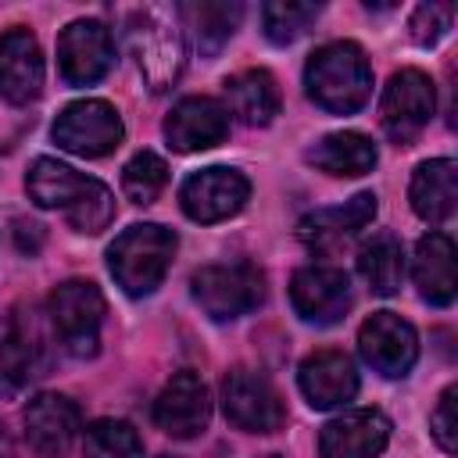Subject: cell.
I'll use <instances>...</instances> for the list:
<instances>
[{"label": "cell", "mask_w": 458, "mask_h": 458, "mask_svg": "<svg viewBox=\"0 0 458 458\" xmlns=\"http://www.w3.org/2000/svg\"><path fill=\"white\" fill-rule=\"evenodd\" d=\"M25 186L39 208H61L75 233H100L114 218L111 190L54 157H36Z\"/></svg>", "instance_id": "cell-1"}, {"label": "cell", "mask_w": 458, "mask_h": 458, "mask_svg": "<svg viewBox=\"0 0 458 458\" xmlns=\"http://www.w3.org/2000/svg\"><path fill=\"white\" fill-rule=\"evenodd\" d=\"M304 86L308 97L329 114L358 111L372 93V68L365 61V50L347 39L318 47L304 68Z\"/></svg>", "instance_id": "cell-2"}, {"label": "cell", "mask_w": 458, "mask_h": 458, "mask_svg": "<svg viewBox=\"0 0 458 458\" xmlns=\"http://www.w3.org/2000/svg\"><path fill=\"white\" fill-rule=\"evenodd\" d=\"M175 247H179V240L165 225H154V222L129 225L107 247V268L129 297H147L161 286V279L175 258Z\"/></svg>", "instance_id": "cell-3"}, {"label": "cell", "mask_w": 458, "mask_h": 458, "mask_svg": "<svg viewBox=\"0 0 458 458\" xmlns=\"http://www.w3.org/2000/svg\"><path fill=\"white\" fill-rule=\"evenodd\" d=\"M125 43L154 93H165L182 72V36L165 7H136L125 14Z\"/></svg>", "instance_id": "cell-4"}, {"label": "cell", "mask_w": 458, "mask_h": 458, "mask_svg": "<svg viewBox=\"0 0 458 458\" xmlns=\"http://www.w3.org/2000/svg\"><path fill=\"white\" fill-rule=\"evenodd\" d=\"M50 322L72 358H93L100 344L104 297L86 279H68L50 293Z\"/></svg>", "instance_id": "cell-5"}, {"label": "cell", "mask_w": 458, "mask_h": 458, "mask_svg": "<svg viewBox=\"0 0 458 458\" xmlns=\"http://www.w3.org/2000/svg\"><path fill=\"white\" fill-rule=\"evenodd\" d=\"M193 297L215 322H229L261 304L265 276L254 265H208L193 276Z\"/></svg>", "instance_id": "cell-6"}, {"label": "cell", "mask_w": 458, "mask_h": 458, "mask_svg": "<svg viewBox=\"0 0 458 458\" xmlns=\"http://www.w3.org/2000/svg\"><path fill=\"white\" fill-rule=\"evenodd\" d=\"M122 118L107 100H75L54 122V140L75 157H104L122 143Z\"/></svg>", "instance_id": "cell-7"}, {"label": "cell", "mask_w": 458, "mask_h": 458, "mask_svg": "<svg viewBox=\"0 0 458 458\" xmlns=\"http://www.w3.org/2000/svg\"><path fill=\"white\" fill-rule=\"evenodd\" d=\"M222 408L225 419L247 433H276L286 422L283 397L254 369H233L222 379Z\"/></svg>", "instance_id": "cell-8"}, {"label": "cell", "mask_w": 458, "mask_h": 458, "mask_svg": "<svg viewBox=\"0 0 458 458\" xmlns=\"http://www.w3.org/2000/svg\"><path fill=\"white\" fill-rule=\"evenodd\" d=\"M437 107V93H433V82L426 72L419 68H401L386 89H383V100H379V122H383V132L394 140V143H411L429 114Z\"/></svg>", "instance_id": "cell-9"}, {"label": "cell", "mask_w": 458, "mask_h": 458, "mask_svg": "<svg viewBox=\"0 0 458 458\" xmlns=\"http://www.w3.org/2000/svg\"><path fill=\"white\" fill-rule=\"evenodd\" d=\"M247 193H250V182L243 172L215 165V168L193 172L182 182L179 204L193 222H222L247 204Z\"/></svg>", "instance_id": "cell-10"}, {"label": "cell", "mask_w": 458, "mask_h": 458, "mask_svg": "<svg viewBox=\"0 0 458 458\" xmlns=\"http://www.w3.org/2000/svg\"><path fill=\"white\" fill-rule=\"evenodd\" d=\"M358 351H361V358L379 376L397 379V376H404L415 365V358H419V336H415V329L401 315L376 311L358 329Z\"/></svg>", "instance_id": "cell-11"}, {"label": "cell", "mask_w": 458, "mask_h": 458, "mask_svg": "<svg viewBox=\"0 0 458 458\" xmlns=\"http://www.w3.org/2000/svg\"><path fill=\"white\" fill-rule=\"evenodd\" d=\"M114 61L111 50V32L93 21V18H79L72 21L61 39H57V68L64 75L68 86H93L107 75Z\"/></svg>", "instance_id": "cell-12"}, {"label": "cell", "mask_w": 458, "mask_h": 458, "mask_svg": "<svg viewBox=\"0 0 458 458\" xmlns=\"http://www.w3.org/2000/svg\"><path fill=\"white\" fill-rule=\"evenodd\" d=\"M290 301H293V311L304 322L333 326L351 308V279L340 268L308 265V268L293 272V279H290Z\"/></svg>", "instance_id": "cell-13"}, {"label": "cell", "mask_w": 458, "mask_h": 458, "mask_svg": "<svg viewBox=\"0 0 458 458\" xmlns=\"http://www.w3.org/2000/svg\"><path fill=\"white\" fill-rule=\"evenodd\" d=\"M390 440V419L376 408H354L336 415L318 433L322 458H379Z\"/></svg>", "instance_id": "cell-14"}, {"label": "cell", "mask_w": 458, "mask_h": 458, "mask_svg": "<svg viewBox=\"0 0 458 458\" xmlns=\"http://www.w3.org/2000/svg\"><path fill=\"white\" fill-rule=\"evenodd\" d=\"M211 419V394L197 372H175L168 386L154 401V422L168 437H197L208 429Z\"/></svg>", "instance_id": "cell-15"}, {"label": "cell", "mask_w": 458, "mask_h": 458, "mask_svg": "<svg viewBox=\"0 0 458 458\" xmlns=\"http://www.w3.org/2000/svg\"><path fill=\"white\" fill-rule=\"evenodd\" d=\"M372 218H376V193H354L351 200H344L336 208H322V211L304 215L301 225H297V233H301V240H304L308 250L333 254L347 240H354Z\"/></svg>", "instance_id": "cell-16"}, {"label": "cell", "mask_w": 458, "mask_h": 458, "mask_svg": "<svg viewBox=\"0 0 458 458\" xmlns=\"http://www.w3.org/2000/svg\"><path fill=\"white\" fill-rule=\"evenodd\" d=\"M43 89V54L29 29L14 25L0 36V97L11 104H32Z\"/></svg>", "instance_id": "cell-17"}, {"label": "cell", "mask_w": 458, "mask_h": 458, "mask_svg": "<svg viewBox=\"0 0 458 458\" xmlns=\"http://www.w3.org/2000/svg\"><path fill=\"white\" fill-rule=\"evenodd\" d=\"M165 136L175 150H208L229 136V111L211 97H186L165 118Z\"/></svg>", "instance_id": "cell-18"}, {"label": "cell", "mask_w": 458, "mask_h": 458, "mask_svg": "<svg viewBox=\"0 0 458 458\" xmlns=\"http://www.w3.org/2000/svg\"><path fill=\"white\" fill-rule=\"evenodd\" d=\"M79 433V408L64 394H39L25 408V437L32 451L47 458H61Z\"/></svg>", "instance_id": "cell-19"}, {"label": "cell", "mask_w": 458, "mask_h": 458, "mask_svg": "<svg viewBox=\"0 0 458 458\" xmlns=\"http://www.w3.org/2000/svg\"><path fill=\"white\" fill-rule=\"evenodd\" d=\"M43 365H47V354H43V333L36 318L14 311L0 340V394H18L29 379L43 372Z\"/></svg>", "instance_id": "cell-20"}, {"label": "cell", "mask_w": 458, "mask_h": 458, "mask_svg": "<svg viewBox=\"0 0 458 458\" xmlns=\"http://www.w3.org/2000/svg\"><path fill=\"white\" fill-rule=\"evenodd\" d=\"M301 390L311 408H336L358 394L354 361L344 351H315L301 361Z\"/></svg>", "instance_id": "cell-21"}, {"label": "cell", "mask_w": 458, "mask_h": 458, "mask_svg": "<svg viewBox=\"0 0 458 458\" xmlns=\"http://www.w3.org/2000/svg\"><path fill=\"white\" fill-rule=\"evenodd\" d=\"M458 204V165L451 157L422 161L411 175V208L429 225H444Z\"/></svg>", "instance_id": "cell-22"}, {"label": "cell", "mask_w": 458, "mask_h": 458, "mask_svg": "<svg viewBox=\"0 0 458 458\" xmlns=\"http://www.w3.org/2000/svg\"><path fill=\"white\" fill-rule=\"evenodd\" d=\"M411 276H415L419 293L429 304L447 308L454 301V243L447 233H429L419 240Z\"/></svg>", "instance_id": "cell-23"}, {"label": "cell", "mask_w": 458, "mask_h": 458, "mask_svg": "<svg viewBox=\"0 0 458 458\" xmlns=\"http://www.w3.org/2000/svg\"><path fill=\"white\" fill-rule=\"evenodd\" d=\"M304 157L326 175H365L372 172L379 154H376V143L361 132H329Z\"/></svg>", "instance_id": "cell-24"}, {"label": "cell", "mask_w": 458, "mask_h": 458, "mask_svg": "<svg viewBox=\"0 0 458 458\" xmlns=\"http://www.w3.org/2000/svg\"><path fill=\"white\" fill-rule=\"evenodd\" d=\"M225 100H229L225 111H233L247 125H268L279 114L276 79L261 68H250V72H240V75L225 79Z\"/></svg>", "instance_id": "cell-25"}, {"label": "cell", "mask_w": 458, "mask_h": 458, "mask_svg": "<svg viewBox=\"0 0 458 458\" xmlns=\"http://www.w3.org/2000/svg\"><path fill=\"white\" fill-rule=\"evenodd\" d=\"M179 18L186 21V29L193 32V43L204 57H215L229 36L236 32L240 18H243V7L240 4H215V0H200V4H182L179 7Z\"/></svg>", "instance_id": "cell-26"}, {"label": "cell", "mask_w": 458, "mask_h": 458, "mask_svg": "<svg viewBox=\"0 0 458 458\" xmlns=\"http://www.w3.org/2000/svg\"><path fill=\"white\" fill-rule=\"evenodd\" d=\"M358 272H361V279L369 283L372 293L390 297L401 286V279H404V250H401V240L390 236V233L372 236L361 247V254H358Z\"/></svg>", "instance_id": "cell-27"}, {"label": "cell", "mask_w": 458, "mask_h": 458, "mask_svg": "<svg viewBox=\"0 0 458 458\" xmlns=\"http://www.w3.org/2000/svg\"><path fill=\"white\" fill-rule=\"evenodd\" d=\"M140 433L125 419H97L82 437V458H140Z\"/></svg>", "instance_id": "cell-28"}, {"label": "cell", "mask_w": 458, "mask_h": 458, "mask_svg": "<svg viewBox=\"0 0 458 458\" xmlns=\"http://www.w3.org/2000/svg\"><path fill=\"white\" fill-rule=\"evenodd\" d=\"M168 182V165L154 150H140L125 168H122V193L132 204H154L157 193Z\"/></svg>", "instance_id": "cell-29"}, {"label": "cell", "mask_w": 458, "mask_h": 458, "mask_svg": "<svg viewBox=\"0 0 458 458\" xmlns=\"http://www.w3.org/2000/svg\"><path fill=\"white\" fill-rule=\"evenodd\" d=\"M318 18V4H290V0H272L261 7L265 36L272 43H293L311 21Z\"/></svg>", "instance_id": "cell-30"}, {"label": "cell", "mask_w": 458, "mask_h": 458, "mask_svg": "<svg viewBox=\"0 0 458 458\" xmlns=\"http://www.w3.org/2000/svg\"><path fill=\"white\" fill-rule=\"evenodd\" d=\"M454 21V7L451 4H419L408 29H411V39L422 43V47H433L444 39V32L451 29Z\"/></svg>", "instance_id": "cell-31"}, {"label": "cell", "mask_w": 458, "mask_h": 458, "mask_svg": "<svg viewBox=\"0 0 458 458\" xmlns=\"http://www.w3.org/2000/svg\"><path fill=\"white\" fill-rule=\"evenodd\" d=\"M454 408H458V386H447V390L440 394L433 415H429L433 440H437L440 451H447V454H454V447H458V411H454Z\"/></svg>", "instance_id": "cell-32"}, {"label": "cell", "mask_w": 458, "mask_h": 458, "mask_svg": "<svg viewBox=\"0 0 458 458\" xmlns=\"http://www.w3.org/2000/svg\"><path fill=\"white\" fill-rule=\"evenodd\" d=\"M14 247L21 250V254H36L39 247H43V225L39 222H29V218H14Z\"/></svg>", "instance_id": "cell-33"}, {"label": "cell", "mask_w": 458, "mask_h": 458, "mask_svg": "<svg viewBox=\"0 0 458 458\" xmlns=\"http://www.w3.org/2000/svg\"><path fill=\"white\" fill-rule=\"evenodd\" d=\"M0 458H14V447H11V437L4 429V422H0Z\"/></svg>", "instance_id": "cell-34"}, {"label": "cell", "mask_w": 458, "mask_h": 458, "mask_svg": "<svg viewBox=\"0 0 458 458\" xmlns=\"http://www.w3.org/2000/svg\"><path fill=\"white\" fill-rule=\"evenodd\" d=\"M261 458H286V454H261Z\"/></svg>", "instance_id": "cell-35"}, {"label": "cell", "mask_w": 458, "mask_h": 458, "mask_svg": "<svg viewBox=\"0 0 458 458\" xmlns=\"http://www.w3.org/2000/svg\"><path fill=\"white\" fill-rule=\"evenodd\" d=\"M161 458H172V454H161Z\"/></svg>", "instance_id": "cell-36"}]
</instances>
